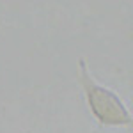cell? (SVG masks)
<instances>
[{
	"label": "cell",
	"instance_id": "obj_1",
	"mask_svg": "<svg viewBox=\"0 0 133 133\" xmlns=\"http://www.w3.org/2000/svg\"><path fill=\"white\" fill-rule=\"evenodd\" d=\"M78 83L94 121L105 128H133V114L117 92L98 82L83 57L76 61Z\"/></svg>",
	"mask_w": 133,
	"mask_h": 133
}]
</instances>
